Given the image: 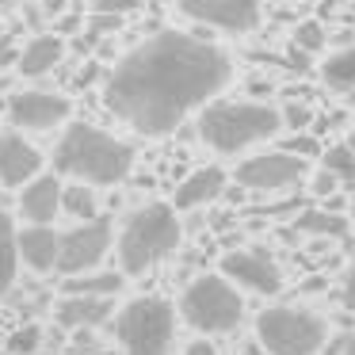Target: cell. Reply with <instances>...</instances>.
I'll return each mask as SVG.
<instances>
[{
  "instance_id": "6da1fadb",
  "label": "cell",
  "mask_w": 355,
  "mask_h": 355,
  "mask_svg": "<svg viewBox=\"0 0 355 355\" xmlns=\"http://www.w3.org/2000/svg\"><path fill=\"white\" fill-rule=\"evenodd\" d=\"M233 80V58L210 39L161 31L138 42L107 73L103 103L146 138L172 134L195 107H207Z\"/></svg>"
},
{
  "instance_id": "7a4b0ae2",
  "label": "cell",
  "mask_w": 355,
  "mask_h": 355,
  "mask_svg": "<svg viewBox=\"0 0 355 355\" xmlns=\"http://www.w3.org/2000/svg\"><path fill=\"white\" fill-rule=\"evenodd\" d=\"M134 149L92 123H69L54 146V172L92 187H115L130 176Z\"/></svg>"
},
{
  "instance_id": "3957f363",
  "label": "cell",
  "mask_w": 355,
  "mask_h": 355,
  "mask_svg": "<svg viewBox=\"0 0 355 355\" xmlns=\"http://www.w3.org/2000/svg\"><path fill=\"white\" fill-rule=\"evenodd\" d=\"M283 130V111L260 100H214L199 111V138L214 153L233 157Z\"/></svg>"
},
{
  "instance_id": "277c9868",
  "label": "cell",
  "mask_w": 355,
  "mask_h": 355,
  "mask_svg": "<svg viewBox=\"0 0 355 355\" xmlns=\"http://www.w3.org/2000/svg\"><path fill=\"white\" fill-rule=\"evenodd\" d=\"M180 237H184V230H180L176 207H168V202H146V207H138L123 222V233L115 241L123 275H146L153 263H161L164 256L176 252Z\"/></svg>"
},
{
  "instance_id": "5b68a950",
  "label": "cell",
  "mask_w": 355,
  "mask_h": 355,
  "mask_svg": "<svg viewBox=\"0 0 355 355\" xmlns=\"http://www.w3.org/2000/svg\"><path fill=\"white\" fill-rule=\"evenodd\" d=\"M111 329L126 355H168L176 340V309L164 298H134L115 313Z\"/></svg>"
},
{
  "instance_id": "8992f818",
  "label": "cell",
  "mask_w": 355,
  "mask_h": 355,
  "mask_svg": "<svg viewBox=\"0 0 355 355\" xmlns=\"http://www.w3.org/2000/svg\"><path fill=\"white\" fill-rule=\"evenodd\" d=\"M256 340L268 347V355H317L329 340V329L309 309L271 306L256 317Z\"/></svg>"
},
{
  "instance_id": "52a82bcc",
  "label": "cell",
  "mask_w": 355,
  "mask_h": 355,
  "mask_svg": "<svg viewBox=\"0 0 355 355\" xmlns=\"http://www.w3.org/2000/svg\"><path fill=\"white\" fill-rule=\"evenodd\" d=\"M180 313L199 332H230L245 317V302L225 275H199L180 294Z\"/></svg>"
},
{
  "instance_id": "ba28073f",
  "label": "cell",
  "mask_w": 355,
  "mask_h": 355,
  "mask_svg": "<svg viewBox=\"0 0 355 355\" xmlns=\"http://www.w3.org/2000/svg\"><path fill=\"white\" fill-rule=\"evenodd\" d=\"M111 245H115V225H111V218H92V222L73 225L69 233H62L58 271H62V275L96 271V263L111 252Z\"/></svg>"
},
{
  "instance_id": "9c48e42d",
  "label": "cell",
  "mask_w": 355,
  "mask_h": 355,
  "mask_svg": "<svg viewBox=\"0 0 355 355\" xmlns=\"http://www.w3.org/2000/svg\"><path fill=\"white\" fill-rule=\"evenodd\" d=\"M309 172L306 157H294L286 149H275V153H256L245 157L237 164V184L245 191H286V187L302 184V176Z\"/></svg>"
},
{
  "instance_id": "30bf717a",
  "label": "cell",
  "mask_w": 355,
  "mask_h": 355,
  "mask_svg": "<svg viewBox=\"0 0 355 355\" xmlns=\"http://www.w3.org/2000/svg\"><path fill=\"white\" fill-rule=\"evenodd\" d=\"M69 111H73L69 96L27 88V92H16L8 100V123L24 134H46L54 126H62L69 119Z\"/></svg>"
},
{
  "instance_id": "8fae6325",
  "label": "cell",
  "mask_w": 355,
  "mask_h": 355,
  "mask_svg": "<svg viewBox=\"0 0 355 355\" xmlns=\"http://www.w3.org/2000/svg\"><path fill=\"white\" fill-rule=\"evenodd\" d=\"M176 8L195 24L230 35H248L260 27V0H176Z\"/></svg>"
},
{
  "instance_id": "7c38bea8",
  "label": "cell",
  "mask_w": 355,
  "mask_h": 355,
  "mask_svg": "<svg viewBox=\"0 0 355 355\" xmlns=\"http://www.w3.org/2000/svg\"><path fill=\"white\" fill-rule=\"evenodd\" d=\"M222 275L252 294H275L283 286V271L263 248H237L222 256Z\"/></svg>"
},
{
  "instance_id": "4fadbf2b",
  "label": "cell",
  "mask_w": 355,
  "mask_h": 355,
  "mask_svg": "<svg viewBox=\"0 0 355 355\" xmlns=\"http://www.w3.org/2000/svg\"><path fill=\"white\" fill-rule=\"evenodd\" d=\"M35 176H42V153L24 138V130L0 134V184L27 187Z\"/></svg>"
},
{
  "instance_id": "5bb4252c",
  "label": "cell",
  "mask_w": 355,
  "mask_h": 355,
  "mask_svg": "<svg viewBox=\"0 0 355 355\" xmlns=\"http://www.w3.org/2000/svg\"><path fill=\"white\" fill-rule=\"evenodd\" d=\"M62 180L58 176H35L27 187H19V218L27 225H50L62 214Z\"/></svg>"
},
{
  "instance_id": "9a60e30c",
  "label": "cell",
  "mask_w": 355,
  "mask_h": 355,
  "mask_svg": "<svg viewBox=\"0 0 355 355\" xmlns=\"http://www.w3.org/2000/svg\"><path fill=\"white\" fill-rule=\"evenodd\" d=\"M58 256H62V233H54L50 225H27V230L19 233V260H24L35 275L58 271Z\"/></svg>"
},
{
  "instance_id": "2e32d148",
  "label": "cell",
  "mask_w": 355,
  "mask_h": 355,
  "mask_svg": "<svg viewBox=\"0 0 355 355\" xmlns=\"http://www.w3.org/2000/svg\"><path fill=\"white\" fill-rule=\"evenodd\" d=\"M218 195H225V172L214 168V164H207V168H195L191 176L176 187L172 207H176V210H195V207L214 202Z\"/></svg>"
},
{
  "instance_id": "e0dca14e",
  "label": "cell",
  "mask_w": 355,
  "mask_h": 355,
  "mask_svg": "<svg viewBox=\"0 0 355 355\" xmlns=\"http://www.w3.org/2000/svg\"><path fill=\"white\" fill-rule=\"evenodd\" d=\"M62 58H65V42L58 35H35L19 54L16 69L19 77H46L54 65H62Z\"/></svg>"
},
{
  "instance_id": "ac0fdd59",
  "label": "cell",
  "mask_w": 355,
  "mask_h": 355,
  "mask_svg": "<svg viewBox=\"0 0 355 355\" xmlns=\"http://www.w3.org/2000/svg\"><path fill=\"white\" fill-rule=\"evenodd\" d=\"M111 317V298H88V294H65L58 306V321L65 329H96Z\"/></svg>"
},
{
  "instance_id": "d6986e66",
  "label": "cell",
  "mask_w": 355,
  "mask_h": 355,
  "mask_svg": "<svg viewBox=\"0 0 355 355\" xmlns=\"http://www.w3.org/2000/svg\"><path fill=\"white\" fill-rule=\"evenodd\" d=\"M123 271H85V275H65L62 294H88V298H115L123 291Z\"/></svg>"
},
{
  "instance_id": "ffe728a7",
  "label": "cell",
  "mask_w": 355,
  "mask_h": 355,
  "mask_svg": "<svg viewBox=\"0 0 355 355\" xmlns=\"http://www.w3.org/2000/svg\"><path fill=\"white\" fill-rule=\"evenodd\" d=\"M16 271H19V233H16L12 214L0 207V298L12 291Z\"/></svg>"
},
{
  "instance_id": "44dd1931",
  "label": "cell",
  "mask_w": 355,
  "mask_h": 355,
  "mask_svg": "<svg viewBox=\"0 0 355 355\" xmlns=\"http://www.w3.org/2000/svg\"><path fill=\"white\" fill-rule=\"evenodd\" d=\"M321 80L332 92H355V46L332 50L321 62Z\"/></svg>"
},
{
  "instance_id": "7402d4cb",
  "label": "cell",
  "mask_w": 355,
  "mask_h": 355,
  "mask_svg": "<svg viewBox=\"0 0 355 355\" xmlns=\"http://www.w3.org/2000/svg\"><path fill=\"white\" fill-rule=\"evenodd\" d=\"M62 210L69 218H77V222H92V218H100V199H96L92 184H69L62 195Z\"/></svg>"
},
{
  "instance_id": "603a6c76",
  "label": "cell",
  "mask_w": 355,
  "mask_h": 355,
  "mask_svg": "<svg viewBox=\"0 0 355 355\" xmlns=\"http://www.w3.org/2000/svg\"><path fill=\"white\" fill-rule=\"evenodd\" d=\"M294 225L302 233H317V237H344V230H347L336 210H302Z\"/></svg>"
},
{
  "instance_id": "cb8c5ba5",
  "label": "cell",
  "mask_w": 355,
  "mask_h": 355,
  "mask_svg": "<svg viewBox=\"0 0 355 355\" xmlns=\"http://www.w3.org/2000/svg\"><path fill=\"white\" fill-rule=\"evenodd\" d=\"M321 168H329L340 184H355V149L352 146H329L321 153Z\"/></svg>"
},
{
  "instance_id": "d4e9b609",
  "label": "cell",
  "mask_w": 355,
  "mask_h": 355,
  "mask_svg": "<svg viewBox=\"0 0 355 355\" xmlns=\"http://www.w3.org/2000/svg\"><path fill=\"white\" fill-rule=\"evenodd\" d=\"M39 347H42V329L39 324H19V329L8 336V352L12 355H39Z\"/></svg>"
},
{
  "instance_id": "484cf974",
  "label": "cell",
  "mask_w": 355,
  "mask_h": 355,
  "mask_svg": "<svg viewBox=\"0 0 355 355\" xmlns=\"http://www.w3.org/2000/svg\"><path fill=\"white\" fill-rule=\"evenodd\" d=\"M324 24L321 19H302L298 27H294V46H302V50H309V54H317V50L324 46Z\"/></svg>"
},
{
  "instance_id": "4316f807",
  "label": "cell",
  "mask_w": 355,
  "mask_h": 355,
  "mask_svg": "<svg viewBox=\"0 0 355 355\" xmlns=\"http://www.w3.org/2000/svg\"><path fill=\"white\" fill-rule=\"evenodd\" d=\"M283 126H291V130L313 126V107H306V103H286L283 107Z\"/></svg>"
},
{
  "instance_id": "83f0119b",
  "label": "cell",
  "mask_w": 355,
  "mask_h": 355,
  "mask_svg": "<svg viewBox=\"0 0 355 355\" xmlns=\"http://www.w3.org/2000/svg\"><path fill=\"white\" fill-rule=\"evenodd\" d=\"M141 4H146V0H92V12H103V16H130Z\"/></svg>"
},
{
  "instance_id": "f1b7e54d",
  "label": "cell",
  "mask_w": 355,
  "mask_h": 355,
  "mask_svg": "<svg viewBox=\"0 0 355 355\" xmlns=\"http://www.w3.org/2000/svg\"><path fill=\"white\" fill-rule=\"evenodd\" d=\"M119 24H123V16H103V12H96V16H92V24H88V42H96L100 35L119 31Z\"/></svg>"
},
{
  "instance_id": "f546056e",
  "label": "cell",
  "mask_w": 355,
  "mask_h": 355,
  "mask_svg": "<svg viewBox=\"0 0 355 355\" xmlns=\"http://www.w3.org/2000/svg\"><path fill=\"white\" fill-rule=\"evenodd\" d=\"M286 69L291 73H309L313 69V54L302 50V46H291V54H286Z\"/></svg>"
},
{
  "instance_id": "4dcf8cb0",
  "label": "cell",
  "mask_w": 355,
  "mask_h": 355,
  "mask_svg": "<svg viewBox=\"0 0 355 355\" xmlns=\"http://www.w3.org/2000/svg\"><path fill=\"white\" fill-rule=\"evenodd\" d=\"M283 149H286V153H294V157H317V153H321L317 138H291V141H283Z\"/></svg>"
},
{
  "instance_id": "1f68e13d",
  "label": "cell",
  "mask_w": 355,
  "mask_h": 355,
  "mask_svg": "<svg viewBox=\"0 0 355 355\" xmlns=\"http://www.w3.org/2000/svg\"><path fill=\"white\" fill-rule=\"evenodd\" d=\"M336 187H340V180L332 176L329 168H321V172L313 176V195H317V199H329V195L336 191Z\"/></svg>"
},
{
  "instance_id": "d6a6232c",
  "label": "cell",
  "mask_w": 355,
  "mask_h": 355,
  "mask_svg": "<svg viewBox=\"0 0 355 355\" xmlns=\"http://www.w3.org/2000/svg\"><path fill=\"white\" fill-rule=\"evenodd\" d=\"M184 355H218V352L207 344V340H195V344H187V352H184Z\"/></svg>"
},
{
  "instance_id": "836d02e7",
  "label": "cell",
  "mask_w": 355,
  "mask_h": 355,
  "mask_svg": "<svg viewBox=\"0 0 355 355\" xmlns=\"http://www.w3.org/2000/svg\"><path fill=\"white\" fill-rule=\"evenodd\" d=\"M8 62H19V58H12V46H8V39H0V65H8Z\"/></svg>"
},
{
  "instance_id": "e575fe53",
  "label": "cell",
  "mask_w": 355,
  "mask_h": 355,
  "mask_svg": "<svg viewBox=\"0 0 355 355\" xmlns=\"http://www.w3.org/2000/svg\"><path fill=\"white\" fill-rule=\"evenodd\" d=\"M241 355H268V347H263V344H245V347H241Z\"/></svg>"
},
{
  "instance_id": "d590c367",
  "label": "cell",
  "mask_w": 355,
  "mask_h": 355,
  "mask_svg": "<svg viewBox=\"0 0 355 355\" xmlns=\"http://www.w3.org/2000/svg\"><path fill=\"white\" fill-rule=\"evenodd\" d=\"M340 355H355V336H347L344 344H340Z\"/></svg>"
},
{
  "instance_id": "8d00e7d4",
  "label": "cell",
  "mask_w": 355,
  "mask_h": 355,
  "mask_svg": "<svg viewBox=\"0 0 355 355\" xmlns=\"http://www.w3.org/2000/svg\"><path fill=\"white\" fill-rule=\"evenodd\" d=\"M347 302H355V271H352V286H347Z\"/></svg>"
},
{
  "instance_id": "74e56055",
  "label": "cell",
  "mask_w": 355,
  "mask_h": 355,
  "mask_svg": "<svg viewBox=\"0 0 355 355\" xmlns=\"http://www.w3.org/2000/svg\"><path fill=\"white\" fill-rule=\"evenodd\" d=\"M16 4H24V0H0V8H16Z\"/></svg>"
},
{
  "instance_id": "f35d334b",
  "label": "cell",
  "mask_w": 355,
  "mask_h": 355,
  "mask_svg": "<svg viewBox=\"0 0 355 355\" xmlns=\"http://www.w3.org/2000/svg\"><path fill=\"white\" fill-rule=\"evenodd\" d=\"M352 218H355V195H352Z\"/></svg>"
},
{
  "instance_id": "ab89813d",
  "label": "cell",
  "mask_w": 355,
  "mask_h": 355,
  "mask_svg": "<svg viewBox=\"0 0 355 355\" xmlns=\"http://www.w3.org/2000/svg\"><path fill=\"white\" fill-rule=\"evenodd\" d=\"M0 39H8V35H4V27H0Z\"/></svg>"
},
{
  "instance_id": "60d3db41",
  "label": "cell",
  "mask_w": 355,
  "mask_h": 355,
  "mask_svg": "<svg viewBox=\"0 0 355 355\" xmlns=\"http://www.w3.org/2000/svg\"><path fill=\"white\" fill-rule=\"evenodd\" d=\"M39 355H42V352H39Z\"/></svg>"
}]
</instances>
